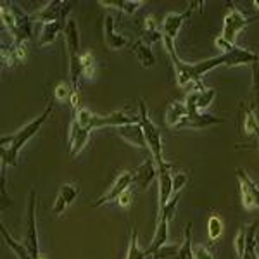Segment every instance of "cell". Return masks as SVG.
Instances as JSON below:
<instances>
[{
    "label": "cell",
    "instance_id": "obj_17",
    "mask_svg": "<svg viewBox=\"0 0 259 259\" xmlns=\"http://www.w3.org/2000/svg\"><path fill=\"white\" fill-rule=\"evenodd\" d=\"M26 61V45L24 44H16L12 41L11 45H2V62L6 66H18L21 62Z\"/></svg>",
    "mask_w": 259,
    "mask_h": 259
},
{
    "label": "cell",
    "instance_id": "obj_21",
    "mask_svg": "<svg viewBox=\"0 0 259 259\" xmlns=\"http://www.w3.org/2000/svg\"><path fill=\"white\" fill-rule=\"evenodd\" d=\"M140 35H142L140 40L145 41L149 47H152L154 44H157L159 40H162V31H161L159 24L156 23V19H154V16H145L144 18Z\"/></svg>",
    "mask_w": 259,
    "mask_h": 259
},
{
    "label": "cell",
    "instance_id": "obj_8",
    "mask_svg": "<svg viewBox=\"0 0 259 259\" xmlns=\"http://www.w3.org/2000/svg\"><path fill=\"white\" fill-rule=\"evenodd\" d=\"M228 6H230V4H228ZM256 19H259V16L247 18V16H245L242 11L237 9L235 6H230V12H228L227 18H225V21H223V31H221L220 38L228 41V44H235L239 33L244 30L249 23H252V21H256Z\"/></svg>",
    "mask_w": 259,
    "mask_h": 259
},
{
    "label": "cell",
    "instance_id": "obj_1",
    "mask_svg": "<svg viewBox=\"0 0 259 259\" xmlns=\"http://www.w3.org/2000/svg\"><path fill=\"white\" fill-rule=\"evenodd\" d=\"M133 123H139V119L133 118V116H128L124 111L111 112L109 116H99L94 114L89 109L78 107V109H74V118L69 130V154L74 157L85 149V145L89 144L92 130L104 128V126L119 128L124 126V124H133Z\"/></svg>",
    "mask_w": 259,
    "mask_h": 259
},
{
    "label": "cell",
    "instance_id": "obj_16",
    "mask_svg": "<svg viewBox=\"0 0 259 259\" xmlns=\"http://www.w3.org/2000/svg\"><path fill=\"white\" fill-rule=\"evenodd\" d=\"M118 130V135L123 139L124 142H128L130 145L139 149H149L147 142H145V135L144 130H142L140 123H133V124H124V126L116 128Z\"/></svg>",
    "mask_w": 259,
    "mask_h": 259
},
{
    "label": "cell",
    "instance_id": "obj_20",
    "mask_svg": "<svg viewBox=\"0 0 259 259\" xmlns=\"http://www.w3.org/2000/svg\"><path fill=\"white\" fill-rule=\"evenodd\" d=\"M169 218H166V216H159V223H157L156 227V232H154V237L152 240H150L149 247L144 249L145 254L147 256H152L156 250H159L162 245H166V242H168V227H169Z\"/></svg>",
    "mask_w": 259,
    "mask_h": 259
},
{
    "label": "cell",
    "instance_id": "obj_37",
    "mask_svg": "<svg viewBox=\"0 0 259 259\" xmlns=\"http://www.w3.org/2000/svg\"><path fill=\"white\" fill-rule=\"evenodd\" d=\"M194 259H214L204 245H194Z\"/></svg>",
    "mask_w": 259,
    "mask_h": 259
},
{
    "label": "cell",
    "instance_id": "obj_34",
    "mask_svg": "<svg viewBox=\"0 0 259 259\" xmlns=\"http://www.w3.org/2000/svg\"><path fill=\"white\" fill-rule=\"evenodd\" d=\"M233 245H235V252H237V257H242L244 256V250H245V227H242L237 233L235 240H233Z\"/></svg>",
    "mask_w": 259,
    "mask_h": 259
},
{
    "label": "cell",
    "instance_id": "obj_26",
    "mask_svg": "<svg viewBox=\"0 0 259 259\" xmlns=\"http://www.w3.org/2000/svg\"><path fill=\"white\" fill-rule=\"evenodd\" d=\"M259 132V123L256 119V116H254V112L250 107H242V133L244 135H254L256 137V133Z\"/></svg>",
    "mask_w": 259,
    "mask_h": 259
},
{
    "label": "cell",
    "instance_id": "obj_33",
    "mask_svg": "<svg viewBox=\"0 0 259 259\" xmlns=\"http://www.w3.org/2000/svg\"><path fill=\"white\" fill-rule=\"evenodd\" d=\"M178 250H180V245H177V244L162 245L159 250H156V252L152 254V259H171V257L177 256Z\"/></svg>",
    "mask_w": 259,
    "mask_h": 259
},
{
    "label": "cell",
    "instance_id": "obj_22",
    "mask_svg": "<svg viewBox=\"0 0 259 259\" xmlns=\"http://www.w3.org/2000/svg\"><path fill=\"white\" fill-rule=\"evenodd\" d=\"M66 23H68V19H61V21H56V23L44 24L41 33H40V38H38V47L50 45L54 40L57 38V35H59V33H64Z\"/></svg>",
    "mask_w": 259,
    "mask_h": 259
},
{
    "label": "cell",
    "instance_id": "obj_19",
    "mask_svg": "<svg viewBox=\"0 0 259 259\" xmlns=\"http://www.w3.org/2000/svg\"><path fill=\"white\" fill-rule=\"evenodd\" d=\"M64 45L68 49L69 57L81 56L80 54V31H78V24L74 19H68L64 28Z\"/></svg>",
    "mask_w": 259,
    "mask_h": 259
},
{
    "label": "cell",
    "instance_id": "obj_13",
    "mask_svg": "<svg viewBox=\"0 0 259 259\" xmlns=\"http://www.w3.org/2000/svg\"><path fill=\"white\" fill-rule=\"evenodd\" d=\"M175 164L171 162H164L162 166H157V183H159V211L166 204L169 202V199L175 195L173 192V173Z\"/></svg>",
    "mask_w": 259,
    "mask_h": 259
},
{
    "label": "cell",
    "instance_id": "obj_18",
    "mask_svg": "<svg viewBox=\"0 0 259 259\" xmlns=\"http://www.w3.org/2000/svg\"><path fill=\"white\" fill-rule=\"evenodd\" d=\"M78 192H80V190H78L74 185H71V183L62 185L59 189V194H57L56 202L52 204V209H50V211H52L56 216H61L62 212L66 211V207H68L69 204L78 197Z\"/></svg>",
    "mask_w": 259,
    "mask_h": 259
},
{
    "label": "cell",
    "instance_id": "obj_23",
    "mask_svg": "<svg viewBox=\"0 0 259 259\" xmlns=\"http://www.w3.org/2000/svg\"><path fill=\"white\" fill-rule=\"evenodd\" d=\"M187 116V107L185 102H178V100H173V102L168 104V109H166L164 114V123L168 124L169 128H177V124Z\"/></svg>",
    "mask_w": 259,
    "mask_h": 259
},
{
    "label": "cell",
    "instance_id": "obj_39",
    "mask_svg": "<svg viewBox=\"0 0 259 259\" xmlns=\"http://www.w3.org/2000/svg\"><path fill=\"white\" fill-rule=\"evenodd\" d=\"M256 137H257V140H259V132H257V133H256Z\"/></svg>",
    "mask_w": 259,
    "mask_h": 259
},
{
    "label": "cell",
    "instance_id": "obj_4",
    "mask_svg": "<svg viewBox=\"0 0 259 259\" xmlns=\"http://www.w3.org/2000/svg\"><path fill=\"white\" fill-rule=\"evenodd\" d=\"M0 18L2 24L12 35L16 44H26L33 35V18L28 16L18 4L2 2L0 4Z\"/></svg>",
    "mask_w": 259,
    "mask_h": 259
},
{
    "label": "cell",
    "instance_id": "obj_2",
    "mask_svg": "<svg viewBox=\"0 0 259 259\" xmlns=\"http://www.w3.org/2000/svg\"><path fill=\"white\" fill-rule=\"evenodd\" d=\"M216 47L221 50L220 56L209 57L206 61H200L192 64V71H194L195 80H202L204 74H207L209 71H212L218 66H227V68H237V66H252L259 64V54L250 52L247 49H242L235 44H228V41L221 40L220 36L216 38Z\"/></svg>",
    "mask_w": 259,
    "mask_h": 259
},
{
    "label": "cell",
    "instance_id": "obj_31",
    "mask_svg": "<svg viewBox=\"0 0 259 259\" xmlns=\"http://www.w3.org/2000/svg\"><path fill=\"white\" fill-rule=\"evenodd\" d=\"M207 232H209V239L211 240H218L223 233V221L220 216H211L207 221Z\"/></svg>",
    "mask_w": 259,
    "mask_h": 259
},
{
    "label": "cell",
    "instance_id": "obj_15",
    "mask_svg": "<svg viewBox=\"0 0 259 259\" xmlns=\"http://www.w3.org/2000/svg\"><path fill=\"white\" fill-rule=\"evenodd\" d=\"M104 44L111 50H119L128 45V38L123 35H118L114 30V19L112 16H104Z\"/></svg>",
    "mask_w": 259,
    "mask_h": 259
},
{
    "label": "cell",
    "instance_id": "obj_9",
    "mask_svg": "<svg viewBox=\"0 0 259 259\" xmlns=\"http://www.w3.org/2000/svg\"><path fill=\"white\" fill-rule=\"evenodd\" d=\"M71 7H73V2H69V0H50L40 11L31 14V18L33 21H38L41 24L56 23V21L68 18Z\"/></svg>",
    "mask_w": 259,
    "mask_h": 259
},
{
    "label": "cell",
    "instance_id": "obj_29",
    "mask_svg": "<svg viewBox=\"0 0 259 259\" xmlns=\"http://www.w3.org/2000/svg\"><path fill=\"white\" fill-rule=\"evenodd\" d=\"M197 92V100H195V104H197V109L200 112H206L207 107L212 104V100L216 97V90L214 89H204V90H195Z\"/></svg>",
    "mask_w": 259,
    "mask_h": 259
},
{
    "label": "cell",
    "instance_id": "obj_7",
    "mask_svg": "<svg viewBox=\"0 0 259 259\" xmlns=\"http://www.w3.org/2000/svg\"><path fill=\"white\" fill-rule=\"evenodd\" d=\"M36 192L30 190L26 207V223H24V247L33 259H41L38 247V233H36Z\"/></svg>",
    "mask_w": 259,
    "mask_h": 259
},
{
    "label": "cell",
    "instance_id": "obj_10",
    "mask_svg": "<svg viewBox=\"0 0 259 259\" xmlns=\"http://www.w3.org/2000/svg\"><path fill=\"white\" fill-rule=\"evenodd\" d=\"M237 178L240 183V195H242V206L244 209H259V187L250 180L247 171L239 168L235 171Z\"/></svg>",
    "mask_w": 259,
    "mask_h": 259
},
{
    "label": "cell",
    "instance_id": "obj_3",
    "mask_svg": "<svg viewBox=\"0 0 259 259\" xmlns=\"http://www.w3.org/2000/svg\"><path fill=\"white\" fill-rule=\"evenodd\" d=\"M52 102L47 104L41 114L38 118H35L33 121H30L28 124H24L19 132L12 133L9 137H2L0 139V157H2V166H16L18 164V156H19V150L24 147V145L30 142L36 133L40 132L41 126L45 124V121L50 118L52 114Z\"/></svg>",
    "mask_w": 259,
    "mask_h": 259
},
{
    "label": "cell",
    "instance_id": "obj_27",
    "mask_svg": "<svg viewBox=\"0 0 259 259\" xmlns=\"http://www.w3.org/2000/svg\"><path fill=\"white\" fill-rule=\"evenodd\" d=\"M100 6L104 7H116V9L123 11L124 14H135V11L139 9L144 2H140V0H100Z\"/></svg>",
    "mask_w": 259,
    "mask_h": 259
},
{
    "label": "cell",
    "instance_id": "obj_38",
    "mask_svg": "<svg viewBox=\"0 0 259 259\" xmlns=\"http://www.w3.org/2000/svg\"><path fill=\"white\" fill-rule=\"evenodd\" d=\"M116 202H118L121 207H128L130 204H132V192L126 190V192H124V194L121 195V197H119L118 200H116Z\"/></svg>",
    "mask_w": 259,
    "mask_h": 259
},
{
    "label": "cell",
    "instance_id": "obj_24",
    "mask_svg": "<svg viewBox=\"0 0 259 259\" xmlns=\"http://www.w3.org/2000/svg\"><path fill=\"white\" fill-rule=\"evenodd\" d=\"M132 52L135 54V57L139 59L142 68H152V66L156 64V57H154V54H152V49H150L145 41L137 40L135 44L132 45Z\"/></svg>",
    "mask_w": 259,
    "mask_h": 259
},
{
    "label": "cell",
    "instance_id": "obj_14",
    "mask_svg": "<svg viewBox=\"0 0 259 259\" xmlns=\"http://www.w3.org/2000/svg\"><path fill=\"white\" fill-rule=\"evenodd\" d=\"M133 175V183L137 190H145L154 180L157 178V166L154 159H145L135 171H132Z\"/></svg>",
    "mask_w": 259,
    "mask_h": 259
},
{
    "label": "cell",
    "instance_id": "obj_6",
    "mask_svg": "<svg viewBox=\"0 0 259 259\" xmlns=\"http://www.w3.org/2000/svg\"><path fill=\"white\" fill-rule=\"evenodd\" d=\"M197 92L192 90L185 99V107H187V116L183 118L180 123L177 124L175 130H202L207 126H212V124H220L225 123L221 118H216L212 114H207V112H200L197 109Z\"/></svg>",
    "mask_w": 259,
    "mask_h": 259
},
{
    "label": "cell",
    "instance_id": "obj_12",
    "mask_svg": "<svg viewBox=\"0 0 259 259\" xmlns=\"http://www.w3.org/2000/svg\"><path fill=\"white\" fill-rule=\"evenodd\" d=\"M132 183H133L132 171H123L121 175H118L116 182L112 183V187L107 190V194H104L102 197L95 200V202L92 204V207H100V206H104V204H111V202H114V200H118L121 195L132 187Z\"/></svg>",
    "mask_w": 259,
    "mask_h": 259
},
{
    "label": "cell",
    "instance_id": "obj_32",
    "mask_svg": "<svg viewBox=\"0 0 259 259\" xmlns=\"http://www.w3.org/2000/svg\"><path fill=\"white\" fill-rule=\"evenodd\" d=\"M80 61H81V68H83V76L94 78V74H95V59H94V56H92V52L81 54Z\"/></svg>",
    "mask_w": 259,
    "mask_h": 259
},
{
    "label": "cell",
    "instance_id": "obj_35",
    "mask_svg": "<svg viewBox=\"0 0 259 259\" xmlns=\"http://www.w3.org/2000/svg\"><path fill=\"white\" fill-rule=\"evenodd\" d=\"M71 95H73V89H71V85H66L64 81H61L59 85L56 87V99L57 100L71 99Z\"/></svg>",
    "mask_w": 259,
    "mask_h": 259
},
{
    "label": "cell",
    "instance_id": "obj_30",
    "mask_svg": "<svg viewBox=\"0 0 259 259\" xmlns=\"http://www.w3.org/2000/svg\"><path fill=\"white\" fill-rule=\"evenodd\" d=\"M147 257L149 256L145 254V250L139 247V235H137V230H133L132 239H130V247H128L126 259H147Z\"/></svg>",
    "mask_w": 259,
    "mask_h": 259
},
{
    "label": "cell",
    "instance_id": "obj_5",
    "mask_svg": "<svg viewBox=\"0 0 259 259\" xmlns=\"http://www.w3.org/2000/svg\"><path fill=\"white\" fill-rule=\"evenodd\" d=\"M139 123L142 130H144L145 135V142H147V147L152 154V159L156 162V166H162L164 164V159H162V137H161V128L154 123L152 119L149 118L147 114V107H145V102L142 99H139Z\"/></svg>",
    "mask_w": 259,
    "mask_h": 259
},
{
    "label": "cell",
    "instance_id": "obj_36",
    "mask_svg": "<svg viewBox=\"0 0 259 259\" xmlns=\"http://www.w3.org/2000/svg\"><path fill=\"white\" fill-rule=\"evenodd\" d=\"M187 182H189V177H187L185 173H173V192L175 194H178V192H182L183 187L187 185Z\"/></svg>",
    "mask_w": 259,
    "mask_h": 259
},
{
    "label": "cell",
    "instance_id": "obj_25",
    "mask_svg": "<svg viewBox=\"0 0 259 259\" xmlns=\"http://www.w3.org/2000/svg\"><path fill=\"white\" fill-rule=\"evenodd\" d=\"M0 232H2V239H4V242H6V244L9 245V249L16 254V256H18V259H33V257H31V254L28 252V249L24 247V244H19V242L16 240L9 232H7V228L4 227V225L0 227Z\"/></svg>",
    "mask_w": 259,
    "mask_h": 259
},
{
    "label": "cell",
    "instance_id": "obj_28",
    "mask_svg": "<svg viewBox=\"0 0 259 259\" xmlns=\"http://www.w3.org/2000/svg\"><path fill=\"white\" fill-rule=\"evenodd\" d=\"M171 259H194V245H192V223L185 227V239L180 244V250Z\"/></svg>",
    "mask_w": 259,
    "mask_h": 259
},
{
    "label": "cell",
    "instance_id": "obj_11",
    "mask_svg": "<svg viewBox=\"0 0 259 259\" xmlns=\"http://www.w3.org/2000/svg\"><path fill=\"white\" fill-rule=\"evenodd\" d=\"M194 6H195V4H190V7L185 12H169V14L162 19V26H161L162 41H171V44H175V40H177V35H178L180 28H182V24L192 16Z\"/></svg>",
    "mask_w": 259,
    "mask_h": 259
}]
</instances>
